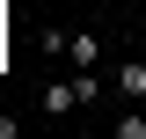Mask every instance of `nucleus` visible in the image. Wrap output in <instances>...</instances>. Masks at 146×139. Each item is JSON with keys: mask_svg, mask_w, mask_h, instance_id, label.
Returning <instances> with one entry per match:
<instances>
[{"mask_svg": "<svg viewBox=\"0 0 146 139\" xmlns=\"http://www.w3.org/2000/svg\"><path fill=\"white\" fill-rule=\"evenodd\" d=\"M66 59H73V66H95V59H102L95 29H73V37H66Z\"/></svg>", "mask_w": 146, "mask_h": 139, "instance_id": "f03ea898", "label": "nucleus"}, {"mask_svg": "<svg viewBox=\"0 0 146 139\" xmlns=\"http://www.w3.org/2000/svg\"><path fill=\"white\" fill-rule=\"evenodd\" d=\"M66 110H80V95H73V81H66V88H44V117H66Z\"/></svg>", "mask_w": 146, "mask_h": 139, "instance_id": "7ed1b4c3", "label": "nucleus"}, {"mask_svg": "<svg viewBox=\"0 0 146 139\" xmlns=\"http://www.w3.org/2000/svg\"><path fill=\"white\" fill-rule=\"evenodd\" d=\"M117 139H146V110L139 117H117Z\"/></svg>", "mask_w": 146, "mask_h": 139, "instance_id": "20e7f679", "label": "nucleus"}, {"mask_svg": "<svg viewBox=\"0 0 146 139\" xmlns=\"http://www.w3.org/2000/svg\"><path fill=\"white\" fill-rule=\"evenodd\" d=\"M117 95L124 103H146V59H124L117 66Z\"/></svg>", "mask_w": 146, "mask_h": 139, "instance_id": "f257e3e1", "label": "nucleus"}]
</instances>
